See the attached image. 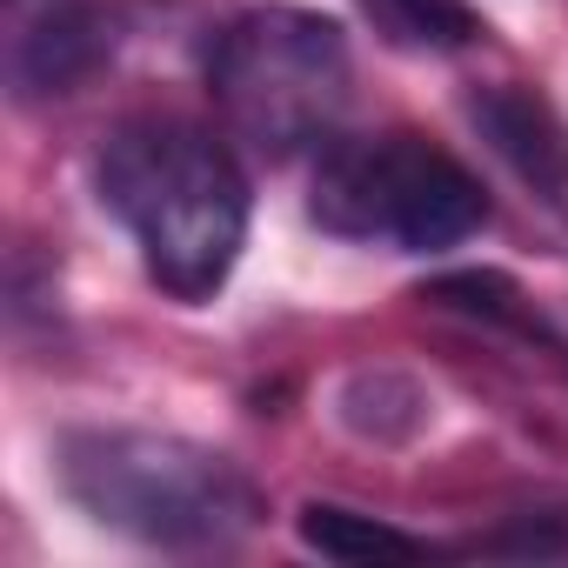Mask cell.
Wrapping results in <instances>:
<instances>
[{
	"label": "cell",
	"mask_w": 568,
	"mask_h": 568,
	"mask_svg": "<svg viewBox=\"0 0 568 568\" xmlns=\"http://www.w3.org/2000/svg\"><path fill=\"white\" fill-rule=\"evenodd\" d=\"M101 207L134 234L141 267L174 302H214L247 247V174L227 141L187 114L148 108L101 134Z\"/></svg>",
	"instance_id": "cell-1"
},
{
	"label": "cell",
	"mask_w": 568,
	"mask_h": 568,
	"mask_svg": "<svg viewBox=\"0 0 568 568\" xmlns=\"http://www.w3.org/2000/svg\"><path fill=\"white\" fill-rule=\"evenodd\" d=\"M61 488L101 528L148 548H227L267 515L261 481L234 455L154 428H74L61 442Z\"/></svg>",
	"instance_id": "cell-2"
},
{
	"label": "cell",
	"mask_w": 568,
	"mask_h": 568,
	"mask_svg": "<svg viewBox=\"0 0 568 568\" xmlns=\"http://www.w3.org/2000/svg\"><path fill=\"white\" fill-rule=\"evenodd\" d=\"M348 88H355V61L342 21L315 8H288V0L234 14L207 48V94L221 121L254 154L274 161L328 148L348 114Z\"/></svg>",
	"instance_id": "cell-3"
},
{
	"label": "cell",
	"mask_w": 568,
	"mask_h": 568,
	"mask_svg": "<svg viewBox=\"0 0 568 568\" xmlns=\"http://www.w3.org/2000/svg\"><path fill=\"white\" fill-rule=\"evenodd\" d=\"M308 214L342 241L442 254L488 221V194L442 141L415 128H382L322 148Z\"/></svg>",
	"instance_id": "cell-4"
},
{
	"label": "cell",
	"mask_w": 568,
	"mask_h": 568,
	"mask_svg": "<svg viewBox=\"0 0 568 568\" xmlns=\"http://www.w3.org/2000/svg\"><path fill=\"white\" fill-rule=\"evenodd\" d=\"M468 128L481 134V148L548 207L568 214V121L561 108L528 88V81H495L468 94Z\"/></svg>",
	"instance_id": "cell-5"
},
{
	"label": "cell",
	"mask_w": 568,
	"mask_h": 568,
	"mask_svg": "<svg viewBox=\"0 0 568 568\" xmlns=\"http://www.w3.org/2000/svg\"><path fill=\"white\" fill-rule=\"evenodd\" d=\"M422 302H428V308H448V315H462V322H481V328H495V335H515L521 348H535V355H548V362H568L561 322H555L548 308H535V295L515 288V281L495 274V267L435 274L428 288H422Z\"/></svg>",
	"instance_id": "cell-6"
},
{
	"label": "cell",
	"mask_w": 568,
	"mask_h": 568,
	"mask_svg": "<svg viewBox=\"0 0 568 568\" xmlns=\"http://www.w3.org/2000/svg\"><path fill=\"white\" fill-rule=\"evenodd\" d=\"M368 14V28L402 48V54H462L488 34V21L468 0H355Z\"/></svg>",
	"instance_id": "cell-7"
},
{
	"label": "cell",
	"mask_w": 568,
	"mask_h": 568,
	"mask_svg": "<svg viewBox=\"0 0 568 568\" xmlns=\"http://www.w3.org/2000/svg\"><path fill=\"white\" fill-rule=\"evenodd\" d=\"M302 541L328 561H422L435 555L428 535H408L382 515H362V508H335V501H308L302 508Z\"/></svg>",
	"instance_id": "cell-8"
}]
</instances>
